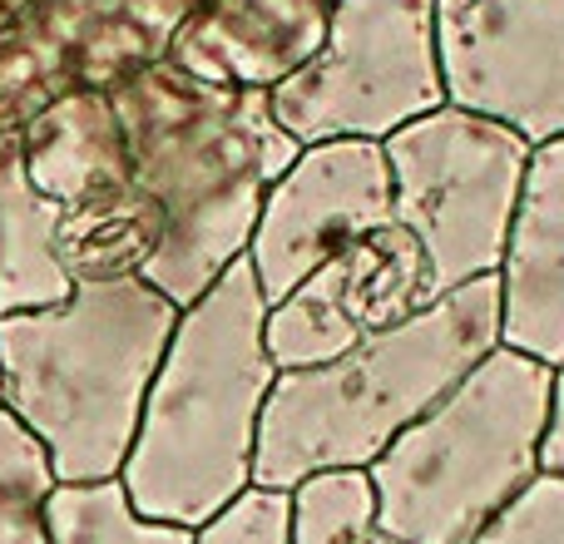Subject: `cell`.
I'll list each match as a JSON object with an SVG mask.
<instances>
[{"instance_id":"10","label":"cell","mask_w":564,"mask_h":544,"mask_svg":"<svg viewBox=\"0 0 564 544\" xmlns=\"http://www.w3.org/2000/svg\"><path fill=\"white\" fill-rule=\"evenodd\" d=\"M436 55L446 105L564 139V0H436Z\"/></svg>"},{"instance_id":"23","label":"cell","mask_w":564,"mask_h":544,"mask_svg":"<svg viewBox=\"0 0 564 544\" xmlns=\"http://www.w3.org/2000/svg\"><path fill=\"white\" fill-rule=\"evenodd\" d=\"M357 544H406V540H397V535H391V530H381V525H377V530H371V535H361Z\"/></svg>"},{"instance_id":"4","label":"cell","mask_w":564,"mask_h":544,"mask_svg":"<svg viewBox=\"0 0 564 544\" xmlns=\"http://www.w3.org/2000/svg\"><path fill=\"white\" fill-rule=\"evenodd\" d=\"M496 347L500 282L480 278L322 367L278 371L258 426L253 486L288 496L317 470L371 466Z\"/></svg>"},{"instance_id":"8","label":"cell","mask_w":564,"mask_h":544,"mask_svg":"<svg viewBox=\"0 0 564 544\" xmlns=\"http://www.w3.org/2000/svg\"><path fill=\"white\" fill-rule=\"evenodd\" d=\"M25 174L55 208V248L75 282L144 278L164 218L139 194L109 95H69L20 129Z\"/></svg>"},{"instance_id":"9","label":"cell","mask_w":564,"mask_h":544,"mask_svg":"<svg viewBox=\"0 0 564 544\" xmlns=\"http://www.w3.org/2000/svg\"><path fill=\"white\" fill-rule=\"evenodd\" d=\"M198 0H30L0 30V134L169 59Z\"/></svg>"},{"instance_id":"22","label":"cell","mask_w":564,"mask_h":544,"mask_svg":"<svg viewBox=\"0 0 564 544\" xmlns=\"http://www.w3.org/2000/svg\"><path fill=\"white\" fill-rule=\"evenodd\" d=\"M25 6H30V0H0V30H6L10 20H15L20 10H25Z\"/></svg>"},{"instance_id":"18","label":"cell","mask_w":564,"mask_h":544,"mask_svg":"<svg viewBox=\"0 0 564 544\" xmlns=\"http://www.w3.org/2000/svg\"><path fill=\"white\" fill-rule=\"evenodd\" d=\"M55 486L45 446L0 406V544H50L45 500Z\"/></svg>"},{"instance_id":"11","label":"cell","mask_w":564,"mask_h":544,"mask_svg":"<svg viewBox=\"0 0 564 544\" xmlns=\"http://www.w3.org/2000/svg\"><path fill=\"white\" fill-rule=\"evenodd\" d=\"M391 224V164L371 139L302 144L258 208L248 268L268 307L282 302L317 263L371 228Z\"/></svg>"},{"instance_id":"6","label":"cell","mask_w":564,"mask_h":544,"mask_svg":"<svg viewBox=\"0 0 564 544\" xmlns=\"http://www.w3.org/2000/svg\"><path fill=\"white\" fill-rule=\"evenodd\" d=\"M391 224L431 268V297L496 278L535 149L486 115L441 105L387 139Z\"/></svg>"},{"instance_id":"3","label":"cell","mask_w":564,"mask_h":544,"mask_svg":"<svg viewBox=\"0 0 564 544\" xmlns=\"http://www.w3.org/2000/svg\"><path fill=\"white\" fill-rule=\"evenodd\" d=\"M178 307L144 278L75 282L0 317V406L45 446L59 486L119 480Z\"/></svg>"},{"instance_id":"14","label":"cell","mask_w":564,"mask_h":544,"mask_svg":"<svg viewBox=\"0 0 564 544\" xmlns=\"http://www.w3.org/2000/svg\"><path fill=\"white\" fill-rule=\"evenodd\" d=\"M500 282V347L564 361V139L530 154L520 204L510 218Z\"/></svg>"},{"instance_id":"1","label":"cell","mask_w":564,"mask_h":544,"mask_svg":"<svg viewBox=\"0 0 564 544\" xmlns=\"http://www.w3.org/2000/svg\"><path fill=\"white\" fill-rule=\"evenodd\" d=\"M109 105L139 194L164 218V243L144 282L188 307L248 258L258 208L302 144L273 119L263 89L204 85L169 59L115 85Z\"/></svg>"},{"instance_id":"13","label":"cell","mask_w":564,"mask_h":544,"mask_svg":"<svg viewBox=\"0 0 564 544\" xmlns=\"http://www.w3.org/2000/svg\"><path fill=\"white\" fill-rule=\"evenodd\" d=\"M337 0H198L169 45V65L204 85L273 95L322 50Z\"/></svg>"},{"instance_id":"2","label":"cell","mask_w":564,"mask_h":544,"mask_svg":"<svg viewBox=\"0 0 564 544\" xmlns=\"http://www.w3.org/2000/svg\"><path fill=\"white\" fill-rule=\"evenodd\" d=\"M263 327L268 297L248 258L178 307L119 470L129 505L144 520L198 530L253 490L258 426L278 381Z\"/></svg>"},{"instance_id":"21","label":"cell","mask_w":564,"mask_h":544,"mask_svg":"<svg viewBox=\"0 0 564 544\" xmlns=\"http://www.w3.org/2000/svg\"><path fill=\"white\" fill-rule=\"evenodd\" d=\"M540 466L564 476V361L555 367V381H550V426L545 446H540Z\"/></svg>"},{"instance_id":"15","label":"cell","mask_w":564,"mask_h":544,"mask_svg":"<svg viewBox=\"0 0 564 544\" xmlns=\"http://www.w3.org/2000/svg\"><path fill=\"white\" fill-rule=\"evenodd\" d=\"M75 292V278L55 248V208L25 174L20 129L0 134V317L55 307Z\"/></svg>"},{"instance_id":"20","label":"cell","mask_w":564,"mask_h":544,"mask_svg":"<svg viewBox=\"0 0 564 544\" xmlns=\"http://www.w3.org/2000/svg\"><path fill=\"white\" fill-rule=\"evenodd\" d=\"M194 544H292L288 535V496L282 490H243L224 515L194 530Z\"/></svg>"},{"instance_id":"7","label":"cell","mask_w":564,"mask_h":544,"mask_svg":"<svg viewBox=\"0 0 564 544\" xmlns=\"http://www.w3.org/2000/svg\"><path fill=\"white\" fill-rule=\"evenodd\" d=\"M268 99L297 144H387L411 119L446 105L436 0H337L322 50Z\"/></svg>"},{"instance_id":"5","label":"cell","mask_w":564,"mask_h":544,"mask_svg":"<svg viewBox=\"0 0 564 544\" xmlns=\"http://www.w3.org/2000/svg\"><path fill=\"white\" fill-rule=\"evenodd\" d=\"M555 367L496 347L377 460V520L406 544H466L540 476Z\"/></svg>"},{"instance_id":"16","label":"cell","mask_w":564,"mask_h":544,"mask_svg":"<svg viewBox=\"0 0 564 544\" xmlns=\"http://www.w3.org/2000/svg\"><path fill=\"white\" fill-rule=\"evenodd\" d=\"M50 544H194V530L159 525L129 505L119 480H85L55 486L45 500Z\"/></svg>"},{"instance_id":"12","label":"cell","mask_w":564,"mask_h":544,"mask_svg":"<svg viewBox=\"0 0 564 544\" xmlns=\"http://www.w3.org/2000/svg\"><path fill=\"white\" fill-rule=\"evenodd\" d=\"M426 302H436L426 253L401 224H381L337 248L288 297L273 302L263 337L278 371H302L371 341Z\"/></svg>"},{"instance_id":"19","label":"cell","mask_w":564,"mask_h":544,"mask_svg":"<svg viewBox=\"0 0 564 544\" xmlns=\"http://www.w3.org/2000/svg\"><path fill=\"white\" fill-rule=\"evenodd\" d=\"M466 544H564V476L540 470Z\"/></svg>"},{"instance_id":"17","label":"cell","mask_w":564,"mask_h":544,"mask_svg":"<svg viewBox=\"0 0 564 544\" xmlns=\"http://www.w3.org/2000/svg\"><path fill=\"white\" fill-rule=\"evenodd\" d=\"M377 525V486L367 466L317 470L288 490L292 544H357Z\"/></svg>"}]
</instances>
